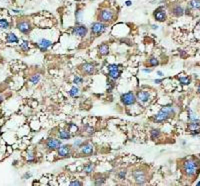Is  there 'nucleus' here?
<instances>
[{"mask_svg":"<svg viewBox=\"0 0 200 186\" xmlns=\"http://www.w3.org/2000/svg\"><path fill=\"white\" fill-rule=\"evenodd\" d=\"M95 170V164L92 162H88L86 164H84L82 167V171L85 173L86 175H91Z\"/></svg>","mask_w":200,"mask_h":186,"instance_id":"nucleus-19","label":"nucleus"},{"mask_svg":"<svg viewBox=\"0 0 200 186\" xmlns=\"http://www.w3.org/2000/svg\"><path fill=\"white\" fill-rule=\"evenodd\" d=\"M67 129L70 131L71 134L72 133H77L79 131V128L77 127V125L74 124L73 122H69V123H67Z\"/></svg>","mask_w":200,"mask_h":186,"instance_id":"nucleus-32","label":"nucleus"},{"mask_svg":"<svg viewBox=\"0 0 200 186\" xmlns=\"http://www.w3.org/2000/svg\"><path fill=\"white\" fill-rule=\"evenodd\" d=\"M131 178L133 179L135 184L137 185H144L147 183L149 180V176H148L147 170L142 168H137L131 172Z\"/></svg>","mask_w":200,"mask_h":186,"instance_id":"nucleus-2","label":"nucleus"},{"mask_svg":"<svg viewBox=\"0 0 200 186\" xmlns=\"http://www.w3.org/2000/svg\"><path fill=\"white\" fill-rule=\"evenodd\" d=\"M68 93H69V95L71 97H73V98H77V97L80 96V89L77 85H73L70 88V90Z\"/></svg>","mask_w":200,"mask_h":186,"instance_id":"nucleus-25","label":"nucleus"},{"mask_svg":"<svg viewBox=\"0 0 200 186\" xmlns=\"http://www.w3.org/2000/svg\"><path fill=\"white\" fill-rule=\"evenodd\" d=\"M148 64L151 67H156L159 65V60L158 58L155 57V56H150L148 58Z\"/></svg>","mask_w":200,"mask_h":186,"instance_id":"nucleus-30","label":"nucleus"},{"mask_svg":"<svg viewBox=\"0 0 200 186\" xmlns=\"http://www.w3.org/2000/svg\"><path fill=\"white\" fill-rule=\"evenodd\" d=\"M178 80L181 84L183 85H189L191 83V78L190 77H178Z\"/></svg>","mask_w":200,"mask_h":186,"instance_id":"nucleus-38","label":"nucleus"},{"mask_svg":"<svg viewBox=\"0 0 200 186\" xmlns=\"http://www.w3.org/2000/svg\"><path fill=\"white\" fill-rule=\"evenodd\" d=\"M79 154L82 156H91L94 153V145L90 141L83 142L82 145L79 147Z\"/></svg>","mask_w":200,"mask_h":186,"instance_id":"nucleus-8","label":"nucleus"},{"mask_svg":"<svg viewBox=\"0 0 200 186\" xmlns=\"http://www.w3.org/2000/svg\"><path fill=\"white\" fill-rule=\"evenodd\" d=\"M56 151H57V155L60 158H67L72 155L73 149H72V146L70 144H61L60 147Z\"/></svg>","mask_w":200,"mask_h":186,"instance_id":"nucleus-10","label":"nucleus"},{"mask_svg":"<svg viewBox=\"0 0 200 186\" xmlns=\"http://www.w3.org/2000/svg\"><path fill=\"white\" fill-rule=\"evenodd\" d=\"M71 33H72V35H75L80 38H84L88 34V27L86 25L81 24V23L75 24V26L72 28Z\"/></svg>","mask_w":200,"mask_h":186,"instance_id":"nucleus-9","label":"nucleus"},{"mask_svg":"<svg viewBox=\"0 0 200 186\" xmlns=\"http://www.w3.org/2000/svg\"><path fill=\"white\" fill-rule=\"evenodd\" d=\"M83 142H84V141L82 140V138H76L75 140H74V142L71 144L72 149H73V150H78L79 147L82 145Z\"/></svg>","mask_w":200,"mask_h":186,"instance_id":"nucleus-28","label":"nucleus"},{"mask_svg":"<svg viewBox=\"0 0 200 186\" xmlns=\"http://www.w3.org/2000/svg\"><path fill=\"white\" fill-rule=\"evenodd\" d=\"M106 181V176L102 175V174H96L94 176V179H93V183L95 185H103Z\"/></svg>","mask_w":200,"mask_h":186,"instance_id":"nucleus-23","label":"nucleus"},{"mask_svg":"<svg viewBox=\"0 0 200 186\" xmlns=\"http://www.w3.org/2000/svg\"><path fill=\"white\" fill-rule=\"evenodd\" d=\"M121 76V71L120 69L118 70H113V71H108V78L114 80V81H116L119 78H120Z\"/></svg>","mask_w":200,"mask_h":186,"instance_id":"nucleus-24","label":"nucleus"},{"mask_svg":"<svg viewBox=\"0 0 200 186\" xmlns=\"http://www.w3.org/2000/svg\"><path fill=\"white\" fill-rule=\"evenodd\" d=\"M108 24H106L104 22H101V21H95L90 25V32L91 35L93 36H99L101 34L105 33V31L107 30Z\"/></svg>","mask_w":200,"mask_h":186,"instance_id":"nucleus-5","label":"nucleus"},{"mask_svg":"<svg viewBox=\"0 0 200 186\" xmlns=\"http://www.w3.org/2000/svg\"><path fill=\"white\" fill-rule=\"evenodd\" d=\"M127 173H128V171H127V169H121V170H119L117 172V177H118V179L119 180H124L126 178V176H127Z\"/></svg>","mask_w":200,"mask_h":186,"instance_id":"nucleus-34","label":"nucleus"},{"mask_svg":"<svg viewBox=\"0 0 200 186\" xmlns=\"http://www.w3.org/2000/svg\"><path fill=\"white\" fill-rule=\"evenodd\" d=\"M170 117L171 116H170L167 112H165L164 110H162V109H160L158 113L155 114V115L152 117V120L154 121L155 123H162V122L168 120Z\"/></svg>","mask_w":200,"mask_h":186,"instance_id":"nucleus-15","label":"nucleus"},{"mask_svg":"<svg viewBox=\"0 0 200 186\" xmlns=\"http://www.w3.org/2000/svg\"><path fill=\"white\" fill-rule=\"evenodd\" d=\"M26 160H27V162L29 163H33V162H35V155H34V153L32 151H28L27 152V154H26Z\"/></svg>","mask_w":200,"mask_h":186,"instance_id":"nucleus-37","label":"nucleus"},{"mask_svg":"<svg viewBox=\"0 0 200 186\" xmlns=\"http://www.w3.org/2000/svg\"><path fill=\"white\" fill-rule=\"evenodd\" d=\"M31 176H32L31 173L26 172V173H25V174H24V176H23V179H28V178H30Z\"/></svg>","mask_w":200,"mask_h":186,"instance_id":"nucleus-44","label":"nucleus"},{"mask_svg":"<svg viewBox=\"0 0 200 186\" xmlns=\"http://www.w3.org/2000/svg\"><path fill=\"white\" fill-rule=\"evenodd\" d=\"M69 185H70V186H81V185H83V183L81 182V181L77 180V179H74V180L70 181Z\"/></svg>","mask_w":200,"mask_h":186,"instance_id":"nucleus-42","label":"nucleus"},{"mask_svg":"<svg viewBox=\"0 0 200 186\" xmlns=\"http://www.w3.org/2000/svg\"><path fill=\"white\" fill-rule=\"evenodd\" d=\"M20 49L24 52H27L29 50V46H30V42L28 40H21V43L19 44Z\"/></svg>","mask_w":200,"mask_h":186,"instance_id":"nucleus-29","label":"nucleus"},{"mask_svg":"<svg viewBox=\"0 0 200 186\" xmlns=\"http://www.w3.org/2000/svg\"><path fill=\"white\" fill-rule=\"evenodd\" d=\"M84 82V79L82 76H80V75H74V77L73 79H72V83L74 84V85H81V84H83Z\"/></svg>","mask_w":200,"mask_h":186,"instance_id":"nucleus-31","label":"nucleus"},{"mask_svg":"<svg viewBox=\"0 0 200 186\" xmlns=\"http://www.w3.org/2000/svg\"><path fill=\"white\" fill-rule=\"evenodd\" d=\"M197 93H198V94H200V83H199L198 88H197Z\"/></svg>","mask_w":200,"mask_h":186,"instance_id":"nucleus-50","label":"nucleus"},{"mask_svg":"<svg viewBox=\"0 0 200 186\" xmlns=\"http://www.w3.org/2000/svg\"><path fill=\"white\" fill-rule=\"evenodd\" d=\"M188 129L192 132L193 135L200 133V120L195 119V120L190 121L188 124Z\"/></svg>","mask_w":200,"mask_h":186,"instance_id":"nucleus-17","label":"nucleus"},{"mask_svg":"<svg viewBox=\"0 0 200 186\" xmlns=\"http://www.w3.org/2000/svg\"><path fill=\"white\" fill-rule=\"evenodd\" d=\"M153 17L156 21L158 22H164L166 21L167 19V14H166V11H165V6H159L157 7L156 9L153 12Z\"/></svg>","mask_w":200,"mask_h":186,"instance_id":"nucleus-12","label":"nucleus"},{"mask_svg":"<svg viewBox=\"0 0 200 186\" xmlns=\"http://www.w3.org/2000/svg\"><path fill=\"white\" fill-rule=\"evenodd\" d=\"M120 101L123 105H125V106H131V105H133L136 103V94L133 92V91H128L126 93H123L120 96Z\"/></svg>","mask_w":200,"mask_h":186,"instance_id":"nucleus-6","label":"nucleus"},{"mask_svg":"<svg viewBox=\"0 0 200 186\" xmlns=\"http://www.w3.org/2000/svg\"><path fill=\"white\" fill-rule=\"evenodd\" d=\"M182 168H183V172L186 176L192 177L197 173L198 164L196 163V161H194V160H192V159H187L183 162Z\"/></svg>","mask_w":200,"mask_h":186,"instance_id":"nucleus-3","label":"nucleus"},{"mask_svg":"<svg viewBox=\"0 0 200 186\" xmlns=\"http://www.w3.org/2000/svg\"><path fill=\"white\" fill-rule=\"evenodd\" d=\"M98 53L101 56H107L109 54V46L107 43H102L98 47Z\"/></svg>","mask_w":200,"mask_h":186,"instance_id":"nucleus-21","label":"nucleus"},{"mask_svg":"<svg viewBox=\"0 0 200 186\" xmlns=\"http://www.w3.org/2000/svg\"><path fill=\"white\" fill-rule=\"evenodd\" d=\"M196 184H197V185H200V181H198V182H197Z\"/></svg>","mask_w":200,"mask_h":186,"instance_id":"nucleus-52","label":"nucleus"},{"mask_svg":"<svg viewBox=\"0 0 200 186\" xmlns=\"http://www.w3.org/2000/svg\"><path fill=\"white\" fill-rule=\"evenodd\" d=\"M188 119L189 121H192V120H195V119H198V117L197 115H195V113L191 110V109H189L188 110Z\"/></svg>","mask_w":200,"mask_h":186,"instance_id":"nucleus-40","label":"nucleus"},{"mask_svg":"<svg viewBox=\"0 0 200 186\" xmlns=\"http://www.w3.org/2000/svg\"><path fill=\"white\" fill-rule=\"evenodd\" d=\"M80 70L83 75L86 76H91L95 73L96 70V64L93 62H85L83 64L80 66Z\"/></svg>","mask_w":200,"mask_h":186,"instance_id":"nucleus-11","label":"nucleus"},{"mask_svg":"<svg viewBox=\"0 0 200 186\" xmlns=\"http://www.w3.org/2000/svg\"><path fill=\"white\" fill-rule=\"evenodd\" d=\"M82 10L80 8H77L75 11V17H76V24H80V19H81Z\"/></svg>","mask_w":200,"mask_h":186,"instance_id":"nucleus-39","label":"nucleus"},{"mask_svg":"<svg viewBox=\"0 0 200 186\" xmlns=\"http://www.w3.org/2000/svg\"><path fill=\"white\" fill-rule=\"evenodd\" d=\"M153 82H154L155 84H161L163 82V79H154L153 80Z\"/></svg>","mask_w":200,"mask_h":186,"instance_id":"nucleus-45","label":"nucleus"},{"mask_svg":"<svg viewBox=\"0 0 200 186\" xmlns=\"http://www.w3.org/2000/svg\"><path fill=\"white\" fill-rule=\"evenodd\" d=\"M10 27V23L7 19H0V30L1 29H8Z\"/></svg>","mask_w":200,"mask_h":186,"instance_id":"nucleus-35","label":"nucleus"},{"mask_svg":"<svg viewBox=\"0 0 200 186\" xmlns=\"http://www.w3.org/2000/svg\"><path fill=\"white\" fill-rule=\"evenodd\" d=\"M156 73H157V75H158V76H160V77H162V76L164 75V74H163V72H162V71H160V70H158V71H157Z\"/></svg>","mask_w":200,"mask_h":186,"instance_id":"nucleus-48","label":"nucleus"},{"mask_svg":"<svg viewBox=\"0 0 200 186\" xmlns=\"http://www.w3.org/2000/svg\"><path fill=\"white\" fill-rule=\"evenodd\" d=\"M152 71H153L152 68H143L142 69V72H144V73H151Z\"/></svg>","mask_w":200,"mask_h":186,"instance_id":"nucleus-43","label":"nucleus"},{"mask_svg":"<svg viewBox=\"0 0 200 186\" xmlns=\"http://www.w3.org/2000/svg\"><path fill=\"white\" fill-rule=\"evenodd\" d=\"M12 11H13L14 13H17V14H21V13H22V10H18V9H12Z\"/></svg>","mask_w":200,"mask_h":186,"instance_id":"nucleus-47","label":"nucleus"},{"mask_svg":"<svg viewBox=\"0 0 200 186\" xmlns=\"http://www.w3.org/2000/svg\"><path fill=\"white\" fill-rule=\"evenodd\" d=\"M35 45L37 46L38 48H39L40 51L46 52L51 47V46L53 45V42H52V40L47 39V38H41V39H39L36 42Z\"/></svg>","mask_w":200,"mask_h":186,"instance_id":"nucleus-13","label":"nucleus"},{"mask_svg":"<svg viewBox=\"0 0 200 186\" xmlns=\"http://www.w3.org/2000/svg\"><path fill=\"white\" fill-rule=\"evenodd\" d=\"M169 11L174 17H180V16L184 15L185 9L181 5H179V4H174L172 7H170Z\"/></svg>","mask_w":200,"mask_h":186,"instance_id":"nucleus-16","label":"nucleus"},{"mask_svg":"<svg viewBox=\"0 0 200 186\" xmlns=\"http://www.w3.org/2000/svg\"><path fill=\"white\" fill-rule=\"evenodd\" d=\"M61 144H62L61 139L55 138V137H49L48 139H46L44 146H45V149H47L48 151H55L60 147Z\"/></svg>","mask_w":200,"mask_h":186,"instance_id":"nucleus-7","label":"nucleus"},{"mask_svg":"<svg viewBox=\"0 0 200 186\" xmlns=\"http://www.w3.org/2000/svg\"><path fill=\"white\" fill-rule=\"evenodd\" d=\"M161 137V131L158 128H152L150 130V139L152 141H156Z\"/></svg>","mask_w":200,"mask_h":186,"instance_id":"nucleus-22","label":"nucleus"},{"mask_svg":"<svg viewBox=\"0 0 200 186\" xmlns=\"http://www.w3.org/2000/svg\"><path fill=\"white\" fill-rule=\"evenodd\" d=\"M16 28L22 33V34L28 35L30 34V32L32 31L33 29V25L32 22L30 21V19L28 18H21L17 21L16 23Z\"/></svg>","mask_w":200,"mask_h":186,"instance_id":"nucleus-4","label":"nucleus"},{"mask_svg":"<svg viewBox=\"0 0 200 186\" xmlns=\"http://www.w3.org/2000/svg\"><path fill=\"white\" fill-rule=\"evenodd\" d=\"M5 40L7 43H9V44H17L19 42V38L17 37L16 34H14L13 32H10L6 35Z\"/></svg>","mask_w":200,"mask_h":186,"instance_id":"nucleus-20","label":"nucleus"},{"mask_svg":"<svg viewBox=\"0 0 200 186\" xmlns=\"http://www.w3.org/2000/svg\"><path fill=\"white\" fill-rule=\"evenodd\" d=\"M57 137L59 139H61V140H69V139H71V137H72V134L68 129L60 128L57 131Z\"/></svg>","mask_w":200,"mask_h":186,"instance_id":"nucleus-18","label":"nucleus"},{"mask_svg":"<svg viewBox=\"0 0 200 186\" xmlns=\"http://www.w3.org/2000/svg\"><path fill=\"white\" fill-rule=\"evenodd\" d=\"M83 132L87 135H92L93 133H94V128H93L92 126L86 124V125L83 126Z\"/></svg>","mask_w":200,"mask_h":186,"instance_id":"nucleus-36","label":"nucleus"},{"mask_svg":"<svg viewBox=\"0 0 200 186\" xmlns=\"http://www.w3.org/2000/svg\"><path fill=\"white\" fill-rule=\"evenodd\" d=\"M151 28H152V29H154V30H155V29H158V25H156V24H152V25H151Z\"/></svg>","mask_w":200,"mask_h":186,"instance_id":"nucleus-49","label":"nucleus"},{"mask_svg":"<svg viewBox=\"0 0 200 186\" xmlns=\"http://www.w3.org/2000/svg\"><path fill=\"white\" fill-rule=\"evenodd\" d=\"M40 80H41V75L39 73L33 74L30 76V78H29V81H30L32 84H34V85H36V84L39 83Z\"/></svg>","mask_w":200,"mask_h":186,"instance_id":"nucleus-27","label":"nucleus"},{"mask_svg":"<svg viewBox=\"0 0 200 186\" xmlns=\"http://www.w3.org/2000/svg\"><path fill=\"white\" fill-rule=\"evenodd\" d=\"M125 5L126 6H131L132 5V1H131V0H127V1H125Z\"/></svg>","mask_w":200,"mask_h":186,"instance_id":"nucleus-46","label":"nucleus"},{"mask_svg":"<svg viewBox=\"0 0 200 186\" xmlns=\"http://www.w3.org/2000/svg\"><path fill=\"white\" fill-rule=\"evenodd\" d=\"M189 9L193 10H199L200 9V0H191L188 3Z\"/></svg>","mask_w":200,"mask_h":186,"instance_id":"nucleus-26","label":"nucleus"},{"mask_svg":"<svg viewBox=\"0 0 200 186\" xmlns=\"http://www.w3.org/2000/svg\"><path fill=\"white\" fill-rule=\"evenodd\" d=\"M115 17H116L115 10H113L112 8H109V7L101 8V9L98 10L97 15H96L97 20L101 21V22H104L106 24L112 23L113 21L115 20Z\"/></svg>","mask_w":200,"mask_h":186,"instance_id":"nucleus-1","label":"nucleus"},{"mask_svg":"<svg viewBox=\"0 0 200 186\" xmlns=\"http://www.w3.org/2000/svg\"><path fill=\"white\" fill-rule=\"evenodd\" d=\"M115 86H116L115 81L109 78V80L107 81V89H106V90H107V92H108V93H111V92L113 91L114 88H115Z\"/></svg>","mask_w":200,"mask_h":186,"instance_id":"nucleus-33","label":"nucleus"},{"mask_svg":"<svg viewBox=\"0 0 200 186\" xmlns=\"http://www.w3.org/2000/svg\"><path fill=\"white\" fill-rule=\"evenodd\" d=\"M2 101H3V97L0 96V102H2Z\"/></svg>","mask_w":200,"mask_h":186,"instance_id":"nucleus-51","label":"nucleus"},{"mask_svg":"<svg viewBox=\"0 0 200 186\" xmlns=\"http://www.w3.org/2000/svg\"><path fill=\"white\" fill-rule=\"evenodd\" d=\"M120 67H121V65H119V64H109L107 66V70L108 71L118 70V69H120Z\"/></svg>","mask_w":200,"mask_h":186,"instance_id":"nucleus-41","label":"nucleus"},{"mask_svg":"<svg viewBox=\"0 0 200 186\" xmlns=\"http://www.w3.org/2000/svg\"><path fill=\"white\" fill-rule=\"evenodd\" d=\"M136 99L141 103H147L151 99V93L148 90H139L136 93Z\"/></svg>","mask_w":200,"mask_h":186,"instance_id":"nucleus-14","label":"nucleus"}]
</instances>
